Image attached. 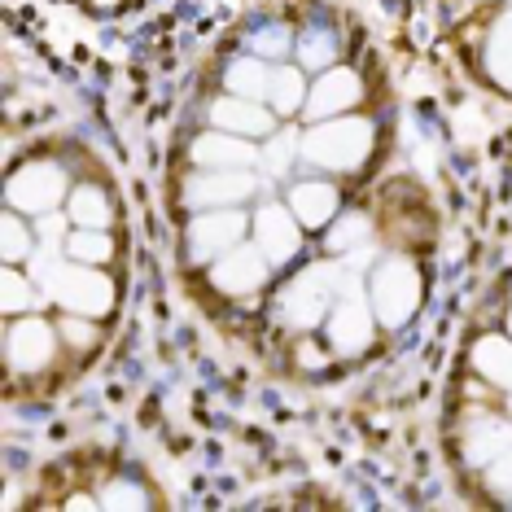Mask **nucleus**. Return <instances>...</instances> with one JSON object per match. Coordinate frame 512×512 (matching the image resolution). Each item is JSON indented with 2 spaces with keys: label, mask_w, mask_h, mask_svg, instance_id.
Wrapping results in <instances>:
<instances>
[{
  "label": "nucleus",
  "mask_w": 512,
  "mask_h": 512,
  "mask_svg": "<svg viewBox=\"0 0 512 512\" xmlns=\"http://www.w3.org/2000/svg\"><path fill=\"white\" fill-rule=\"evenodd\" d=\"M289 44H294V36H289L285 27H263L259 36H254V49H259L263 57H276V62L289 53Z\"/></svg>",
  "instance_id": "c756f323"
},
{
  "label": "nucleus",
  "mask_w": 512,
  "mask_h": 512,
  "mask_svg": "<svg viewBox=\"0 0 512 512\" xmlns=\"http://www.w3.org/2000/svg\"><path fill=\"white\" fill-rule=\"evenodd\" d=\"M364 241H368V215H346L342 224L329 232V250H337V254L364 246Z\"/></svg>",
  "instance_id": "a878e982"
},
{
  "label": "nucleus",
  "mask_w": 512,
  "mask_h": 512,
  "mask_svg": "<svg viewBox=\"0 0 512 512\" xmlns=\"http://www.w3.org/2000/svg\"><path fill=\"white\" fill-rule=\"evenodd\" d=\"M298 364H302V368H320L324 355L316 351V346H302V351H298Z\"/></svg>",
  "instance_id": "2f4dec72"
},
{
  "label": "nucleus",
  "mask_w": 512,
  "mask_h": 512,
  "mask_svg": "<svg viewBox=\"0 0 512 512\" xmlns=\"http://www.w3.org/2000/svg\"><path fill=\"white\" fill-rule=\"evenodd\" d=\"M241 232H246V215L241 211H206L189 224V254L193 263L219 259L232 246H241Z\"/></svg>",
  "instance_id": "1a4fd4ad"
},
{
  "label": "nucleus",
  "mask_w": 512,
  "mask_h": 512,
  "mask_svg": "<svg viewBox=\"0 0 512 512\" xmlns=\"http://www.w3.org/2000/svg\"><path fill=\"white\" fill-rule=\"evenodd\" d=\"M193 167L197 171H241V167H254L259 162V149H254L246 136H237V132H202L193 141Z\"/></svg>",
  "instance_id": "f8f14e48"
},
{
  "label": "nucleus",
  "mask_w": 512,
  "mask_h": 512,
  "mask_svg": "<svg viewBox=\"0 0 512 512\" xmlns=\"http://www.w3.org/2000/svg\"><path fill=\"white\" fill-rule=\"evenodd\" d=\"M66 254H71L75 263H110L114 241L106 237V228H79L66 237Z\"/></svg>",
  "instance_id": "4be33fe9"
},
{
  "label": "nucleus",
  "mask_w": 512,
  "mask_h": 512,
  "mask_svg": "<svg viewBox=\"0 0 512 512\" xmlns=\"http://www.w3.org/2000/svg\"><path fill=\"white\" fill-rule=\"evenodd\" d=\"M267 106L276 114H298L307 106V84L294 66H276L272 71V84H267Z\"/></svg>",
  "instance_id": "aec40b11"
},
{
  "label": "nucleus",
  "mask_w": 512,
  "mask_h": 512,
  "mask_svg": "<svg viewBox=\"0 0 512 512\" xmlns=\"http://www.w3.org/2000/svg\"><path fill=\"white\" fill-rule=\"evenodd\" d=\"M342 289H346V263L342 267L316 263L281 294L276 316H281V324H289V329H316V324L329 316V298L342 294Z\"/></svg>",
  "instance_id": "f03ea898"
},
{
  "label": "nucleus",
  "mask_w": 512,
  "mask_h": 512,
  "mask_svg": "<svg viewBox=\"0 0 512 512\" xmlns=\"http://www.w3.org/2000/svg\"><path fill=\"white\" fill-rule=\"evenodd\" d=\"M372 324H377L372 298L364 294V289L346 285L342 298L333 302V316H329V342H333V351H337V355H359V351H368Z\"/></svg>",
  "instance_id": "39448f33"
},
{
  "label": "nucleus",
  "mask_w": 512,
  "mask_h": 512,
  "mask_svg": "<svg viewBox=\"0 0 512 512\" xmlns=\"http://www.w3.org/2000/svg\"><path fill=\"white\" fill-rule=\"evenodd\" d=\"M224 84L232 97H246V101H259L267 97V84H272V71L263 66V57H237V62L228 66Z\"/></svg>",
  "instance_id": "a211bd4d"
},
{
  "label": "nucleus",
  "mask_w": 512,
  "mask_h": 512,
  "mask_svg": "<svg viewBox=\"0 0 512 512\" xmlns=\"http://www.w3.org/2000/svg\"><path fill=\"white\" fill-rule=\"evenodd\" d=\"M0 298H5V311H9V316H18V311H31V307L40 302V294L31 289V281H27L22 272H14V267L0 276Z\"/></svg>",
  "instance_id": "b1692460"
},
{
  "label": "nucleus",
  "mask_w": 512,
  "mask_h": 512,
  "mask_svg": "<svg viewBox=\"0 0 512 512\" xmlns=\"http://www.w3.org/2000/svg\"><path fill=\"white\" fill-rule=\"evenodd\" d=\"M259 189V180L250 176V167L241 171H197L184 184V202L193 211H219V206H232V202H246V197Z\"/></svg>",
  "instance_id": "6e6552de"
},
{
  "label": "nucleus",
  "mask_w": 512,
  "mask_h": 512,
  "mask_svg": "<svg viewBox=\"0 0 512 512\" xmlns=\"http://www.w3.org/2000/svg\"><path fill=\"white\" fill-rule=\"evenodd\" d=\"M57 351V342H53V329L44 320L36 316H27V320H18L14 329H9L5 337V355H9V364H14L18 372H36L44 368L53 359Z\"/></svg>",
  "instance_id": "ddd939ff"
},
{
  "label": "nucleus",
  "mask_w": 512,
  "mask_h": 512,
  "mask_svg": "<svg viewBox=\"0 0 512 512\" xmlns=\"http://www.w3.org/2000/svg\"><path fill=\"white\" fill-rule=\"evenodd\" d=\"M0 250H5V263H22L36 254V241H31V228L18 219V211L5 215V241H0Z\"/></svg>",
  "instance_id": "393cba45"
},
{
  "label": "nucleus",
  "mask_w": 512,
  "mask_h": 512,
  "mask_svg": "<svg viewBox=\"0 0 512 512\" xmlns=\"http://www.w3.org/2000/svg\"><path fill=\"white\" fill-rule=\"evenodd\" d=\"M149 499L136 482H110L106 491H101V508H145Z\"/></svg>",
  "instance_id": "cd10ccee"
},
{
  "label": "nucleus",
  "mask_w": 512,
  "mask_h": 512,
  "mask_svg": "<svg viewBox=\"0 0 512 512\" xmlns=\"http://www.w3.org/2000/svg\"><path fill=\"white\" fill-rule=\"evenodd\" d=\"M298 57H302V66H311V71H324L329 62H337V40H333V31L307 27V31H302V40H298Z\"/></svg>",
  "instance_id": "5701e85b"
},
{
  "label": "nucleus",
  "mask_w": 512,
  "mask_h": 512,
  "mask_svg": "<svg viewBox=\"0 0 512 512\" xmlns=\"http://www.w3.org/2000/svg\"><path fill=\"white\" fill-rule=\"evenodd\" d=\"M254 241H259V250L272 259V267L289 263L302 250V224H298V215L289 211V206H263V211L254 215Z\"/></svg>",
  "instance_id": "9b49d317"
},
{
  "label": "nucleus",
  "mask_w": 512,
  "mask_h": 512,
  "mask_svg": "<svg viewBox=\"0 0 512 512\" xmlns=\"http://www.w3.org/2000/svg\"><path fill=\"white\" fill-rule=\"evenodd\" d=\"M66 215H71L79 228H106L110 224V197L101 193L97 184H84V189L71 193V202H66Z\"/></svg>",
  "instance_id": "412c9836"
},
{
  "label": "nucleus",
  "mask_w": 512,
  "mask_h": 512,
  "mask_svg": "<svg viewBox=\"0 0 512 512\" xmlns=\"http://www.w3.org/2000/svg\"><path fill=\"white\" fill-rule=\"evenodd\" d=\"M486 486H491L495 495L512 499V447H508V451H499V456L486 464Z\"/></svg>",
  "instance_id": "c85d7f7f"
},
{
  "label": "nucleus",
  "mask_w": 512,
  "mask_h": 512,
  "mask_svg": "<svg viewBox=\"0 0 512 512\" xmlns=\"http://www.w3.org/2000/svg\"><path fill=\"white\" fill-rule=\"evenodd\" d=\"M211 123L224 127V132H237V136H272V127H276V119L259 106V101L232 97V92L211 106Z\"/></svg>",
  "instance_id": "4468645a"
},
{
  "label": "nucleus",
  "mask_w": 512,
  "mask_h": 512,
  "mask_svg": "<svg viewBox=\"0 0 512 512\" xmlns=\"http://www.w3.org/2000/svg\"><path fill=\"white\" fill-rule=\"evenodd\" d=\"M298 154L307 158V167H320V171H355L372 154V123L324 119L320 127L302 132Z\"/></svg>",
  "instance_id": "f257e3e1"
},
{
  "label": "nucleus",
  "mask_w": 512,
  "mask_h": 512,
  "mask_svg": "<svg viewBox=\"0 0 512 512\" xmlns=\"http://www.w3.org/2000/svg\"><path fill=\"white\" fill-rule=\"evenodd\" d=\"M57 333H62V337H66V342H71V346H79V351H84V346H92V342H97V337H92V329H88V324H84V320H75V316H66L62 324H57Z\"/></svg>",
  "instance_id": "7c9ffc66"
},
{
  "label": "nucleus",
  "mask_w": 512,
  "mask_h": 512,
  "mask_svg": "<svg viewBox=\"0 0 512 512\" xmlns=\"http://www.w3.org/2000/svg\"><path fill=\"white\" fill-rule=\"evenodd\" d=\"M486 71H491L499 88L512 92V14L491 27V40H486Z\"/></svg>",
  "instance_id": "6ab92c4d"
},
{
  "label": "nucleus",
  "mask_w": 512,
  "mask_h": 512,
  "mask_svg": "<svg viewBox=\"0 0 512 512\" xmlns=\"http://www.w3.org/2000/svg\"><path fill=\"white\" fill-rule=\"evenodd\" d=\"M473 368L482 372L486 381L512 390V342L508 337H482V342L473 346Z\"/></svg>",
  "instance_id": "f3484780"
},
{
  "label": "nucleus",
  "mask_w": 512,
  "mask_h": 512,
  "mask_svg": "<svg viewBox=\"0 0 512 512\" xmlns=\"http://www.w3.org/2000/svg\"><path fill=\"white\" fill-rule=\"evenodd\" d=\"M5 197L18 215H53L66 197V171L57 162H27L9 176Z\"/></svg>",
  "instance_id": "20e7f679"
},
{
  "label": "nucleus",
  "mask_w": 512,
  "mask_h": 512,
  "mask_svg": "<svg viewBox=\"0 0 512 512\" xmlns=\"http://www.w3.org/2000/svg\"><path fill=\"white\" fill-rule=\"evenodd\" d=\"M368 298L372 311L386 329H403L407 320L416 316V302H421V272H416L412 259L403 254H390L372 267V281H368Z\"/></svg>",
  "instance_id": "7ed1b4c3"
},
{
  "label": "nucleus",
  "mask_w": 512,
  "mask_h": 512,
  "mask_svg": "<svg viewBox=\"0 0 512 512\" xmlns=\"http://www.w3.org/2000/svg\"><path fill=\"white\" fill-rule=\"evenodd\" d=\"M512 447V425L499 421V416H486V421H473L469 434H464V460L477 464V469H486L499 451Z\"/></svg>",
  "instance_id": "dca6fc26"
},
{
  "label": "nucleus",
  "mask_w": 512,
  "mask_h": 512,
  "mask_svg": "<svg viewBox=\"0 0 512 512\" xmlns=\"http://www.w3.org/2000/svg\"><path fill=\"white\" fill-rule=\"evenodd\" d=\"M508 333H512V311H508Z\"/></svg>",
  "instance_id": "473e14b6"
},
{
  "label": "nucleus",
  "mask_w": 512,
  "mask_h": 512,
  "mask_svg": "<svg viewBox=\"0 0 512 512\" xmlns=\"http://www.w3.org/2000/svg\"><path fill=\"white\" fill-rule=\"evenodd\" d=\"M267 272H272V259L259 250V241H254V246H232L228 254L215 259L211 285L228 298H241V294H254V289L267 281Z\"/></svg>",
  "instance_id": "0eeeda50"
},
{
  "label": "nucleus",
  "mask_w": 512,
  "mask_h": 512,
  "mask_svg": "<svg viewBox=\"0 0 512 512\" xmlns=\"http://www.w3.org/2000/svg\"><path fill=\"white\" fill-rule=\"evenodd\" d=\"M337 206H342V193L324 180H302V184H294V193H289V211L298 215L302 228H324L337 215Z\"/></svg>",
  "instance_id": "2eb2a0df"
},
{
  "label": "nucleus",
  "mask_w": 512,
  "mask_h": 512,
  "mask_svg": "<svg viewBox=\"0 0 512 512\" xmlns=\"http://www.w3.org/2000/svg\"><path fill=\"white\" fill-rule=\"evenodd\" d=\"M53 302L57 307H71L75 316H110L114 307V281L106 272H88V267H66L57 276V289H53Z\"/></svg>",
  "instance_id": "423d86ee"
},
{
  "label": "nucleus",
  "mask_w": 512,
  "mask_h": 512,
  "mask_svg": "<svg viewBox=\"0 0 512 512\" xmlns=\"http://www.w3.org/2000/svg\"><path fill=\"white\" fill-rule=\"evenodd\" d=\"M359 97H364V84H359V75L346 71V66H333V71H324L316 84H311L307 106H302V110H307V119L324 123V119H337V114H346Z\"/></svg>",
  "instance_id": "9d476101"
},
{
  "label": "nucleus",
  "mask_w": 512,
  "mask_h": 512,
  "mask_svg": "<svg viewBox=\"0 0 512 512\" xmlns=\"http://www.w3.org/2000/svg\"><path fill=\"white\" fill-rule=\"evenodd\" d=\"M302 145V136H294V132H281L272 145H267V154H263V162H267V171L272 176H285L289 171V158H294V149Z\"/></svg>",
  "instance_id": "bb28decb"
}]
</instances>
